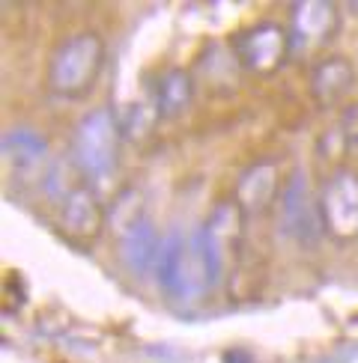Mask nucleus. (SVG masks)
I'll use <instances>...</instances> for the list:
<instances>
[{
  "label": "nucleus",
  "mask_w": 358,
  "mask_h": 363,
  "mask_svg": "<svg viewBox=\"0 0 358 363\" xmlns=\"http://www.w3.org/2000/svg\"><path fill=\"white\" fill-rule=\"evenodd\" d=\"M116 152H119V128L108 108L90 111L78 128H75V167L90 179H108L116 170Z\"/></svg>",
  "instance_id": "1"
},
{
  "label": "nucleus",
  "mask_w": 358,
  "mask_h": 363,
  "mask_svg": "<svg viewBox=\"0 0 358 363\" xmlns=\"http://www.w3.org/2000/svg\"><path fill=\"white\" fill-rule=\"evenodd\" d=\"M102 60H104V45L96 33L69 36L51 57V69H48L51 86L66 96L87 93L99 78Z\"/></svg>",
  "instance_id": "2"
},
{
  "label": "nucleus",
  "mask_w": 358,
  "mask_h": 363,
  "mask_svg": "<svg viewBox=\"0 0 358 363\" xmlns=\"http://www.w3.org/2000/svg\"><path fill=\"white\" fill-rule=\"evenodd\" d=\"M320 218L335 235H358V173L337 170L320 196Z\"/></svg>",
  "instance_id": "3"
},
{
  "label": "nucleus",
  "mask_w": 358,
  "mask_h": 363,
  "mask_svg": "<svg viewBox=\"0 0 358 363\" xmlns=\"http://www.w3.org/2000/svg\"><path fill=\"white\" fill-rule=\"evenodd\" d=\"M224 253L221 241L212 226H197L188 235V256H185V298L212 289L221 277Z\"/></svg>",
  "instance_id": "4"
},
{
  "label": "nucleus",
  "mask_w": 358,
  "mask_h": 363,
  "mask_svg": "<svg viewBox=\"0 0 358 363\" xmlns=\"http://www.w3.org/2000/svg\"><path fill=\"white\" fill-rule=\"evenodd\" d=\"M281 226L283 233H290L302 241H310L317 235V215H313V206L308 196V179L302 167L290 176L287 188L281 194Z\"/></svg>",
  "instance_id": "5"
},
{
  "label": "nucleus",
  "mask_w": 358,
  "mask_h": 363,
  "mask_svg": "<svg viewBox=\"0 0 358 363\" xmlns=\"http://www.w3.org/2000/svg\"><path fill=\"white\" fill-rule=\"evenodd\" d=\"M161 241L156 235V226L149 218H141L138 223H131L126 233H119V256L123 265L138 277H146L149 271H156Z\"/></svg>",
  "instance_id": "6"
},
{
  "label": "nucleus",
  "mask_w": 358,
  "mask_h": 363,
  "mask_svg": "<svg viewBox=\"0 0 358 363\" xmlns=\"http://www.w3.org/2000/svg\"><path fill=\"white\" fill-rule=\"evenodd\" d=\"M335 27H337V12L332 4L305 0V4L293 6V30H295L298 48H313L320 42H328Z\"/></svg>",
  "instance_id": "7"
},
{
  "label": "nucleus",
  "mask_w": 358,
  "mask_h": 363,
  "mask_svg": "<svg viewBox=\"0 0 358 363\" xmlns=\"http://www.w3.org/2000/svg\"><path fill=\"white\" fill-rule=\"evenodd\" d=\"M185 256L188 241L179 230H170L161 238V250L156 259V280L170 298H185Z\"/></svg>",
  "instance_id": "8"
},
{
  "label": "nucleus",
  "mask_w": 358,
  "mask_h": 363,
  "mask_svg": "<svg viewBox=\"0 0 358 363\" xmlns=\"http://www.w3.org/2000/svg\"><path fill=\"white\" fill-rule=\"evenodd\" d=\"M0 146H4V158L12 164V170H18V173H30L48 161V140H45L36 128L15 125L4 134V143Z\"/></svg>",
  "instance_id": "9"
},
{
  "label": "nucleus",
  "mask_w": 358,
  "mask_h": 363,
  "mask_svg": "<svg viewBox=\"0 0 358 363\" xmlns=\"http://www.w3.org/2000/svg\"><path fill=\"white\" fill-rule=\"evenodd\" d=\"M60 218H63L66 233L72 235H84V238H96L102 223H104V211L99 206V200L93 196V191L78 188L72 191L63 206H60Z\"/></svg>",
  "instance_id": "10"
},
{
  "label": "nucleus",
  "mask_w": 358,
  "mask_h": 363,
  "mask_svg": "<svg viewBox=\"0 0 358 363\" xmlns=\"http://www.w3.org/2000/svg\"><path fill=\"white\" fill-rule=\"evenodd\" d=\"M283 51H287V36L283 30L275 24H263L257 30H251L242 42V57L251 69L257 72H268L281 63Z\"/></svg>",
  "instance_id": "11"
},
{
  "label": "nucleus",
  "mask_w": 358,
  "mask_h": 363,
  "mask_svg": "<svg viewBox=\"0 0 358 363\" xmlns=\"http://www.w3.org/2000/svg\"><path fill=\"white\" fill-rule=\"evenodd\" d=\"M352 84H355V69L349 60H343V57L322 60V63L313 69V78H310L313 96L325 104L340 101L352 89Z\"/></svg>",
  "instance_id": "12"
},
{
  "label": "nucleus",
  "mask_w": 358,
  "mask_h": 363,
  "mask_svg": "<svg viewBox=\"0 0 358 363\" xmlns=\"http://www.w3.org/2000/svg\"><path fill=\"white\" fill-rule=\"evenodd\" d=\"M275 188H278V167L268 161H260L254 164L251 170H245V176L239 179V203L248 211H260L272 203L275 196Z\"/></svg>",
  "instance_id": "13"
},
{
  "label": "nucleus",
  "mask_w": 358,
  "mask_h": 363,
  "mask_svg": "<svg viewBox=\"0 0 358 363\" xmlns=\"http://www.w3.org/2000/svg\"><path fill=\"white\" fill-rule=\"evenodd\" d=\"M194 96V84H191V74L183 69H170L164 72L158 84H156V111L158 116H176L183 113Z\"/></svg>",
  "instance_id": "14"
},
{
  "label": "nucleus",
  "mask_w": 358,
  "mask_h": 363,
  "mask_svg": "<svg viewBox=\"0 0 358 363\" xmlns=\"http://www.w3.org/2000/svg\"><path fill=\"white\" fill-rule=\"evenodd\" d=\"M343 140L349 146H358V104H349L347 111H343Z\"/></svg>",
  "instance_id": "15"
}]
</instances>
